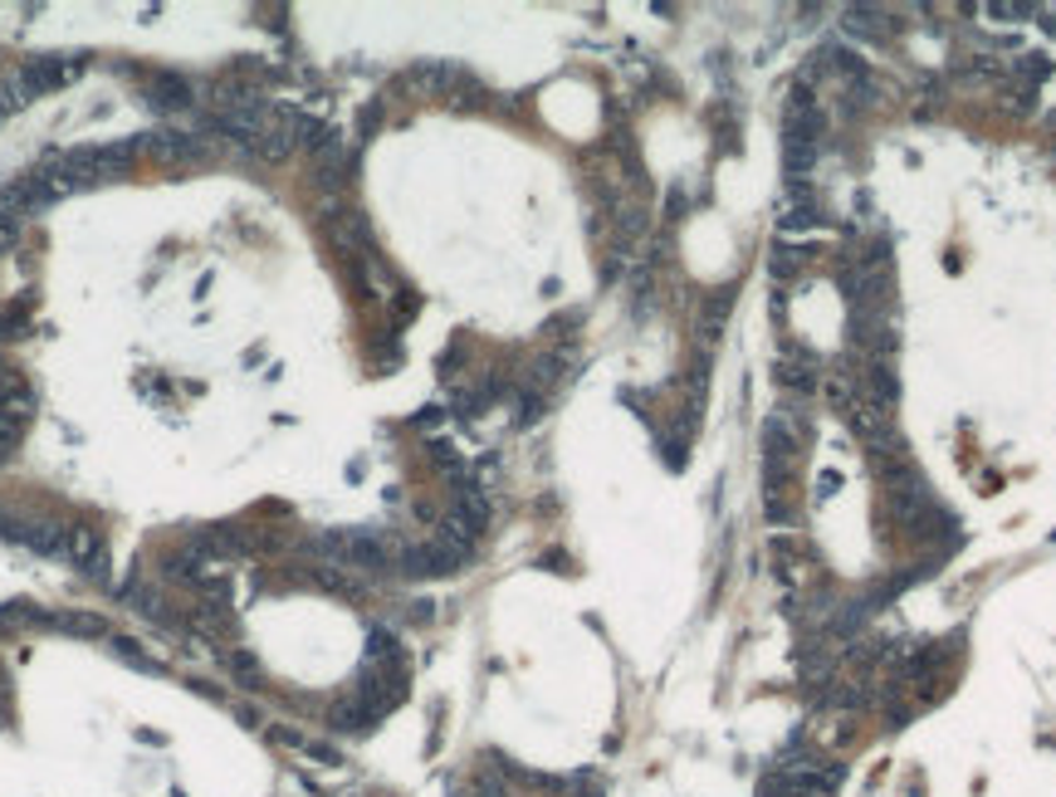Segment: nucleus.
<instances>
[{"label": "nucleus", "mask_w": 1056, "mask_h": 797, "mask_svg": "<svg viewBox=\"0 0 1056 797\" xmlns=\"http://www.w3.org/2000/svg\"><path fill=\"white\" fill-rule=\"evenodd\" d=\"M64 558L74 562V568H84V578L108 582V543H103V533H98L93 523H74V529H68Z\"/></svg>", "instance_id": "nucleus-4"}, {"label": "nucleus", "mask_w": 1056, "mask_h": 797, "mask_svg": "<svg viewBox=\"0 0 1056 797\" xmlns=\"http://www.w3.org/2000/svg\"><path fill=\"white\" fill-rule=\"evenodd\" d=\"M15 539L25 543V548L45 553V558H64L68 548V523H54V519H39V523H20Z\"/></svg>", "instance_id": "nucleus-6"}, {"label": "nucleus", "mask_w": 1056, "mask_h": 797, "mask_svg": "<svg viewBox=\"0 0 1056 797\" xmlns=\"http://www.w3.org/2000/svg\"><path fill=\"white\" fill-rule=\"evenodd\" d=\"M25 333H29L25 304H0V343H20Z\"/></svg>", "instance_id": "nucleus-9"}, {"label": "nucleus", "mask_w": 1056, "mask_h": 797, "mask_svg": "<svg viewBox=\"0 0 1056 797\" xmlns=\"http://www.w3.org/2000/svg\"><path fill=\"white\" fill-rule=\"evenodd\" d=\"M221 660H225V675H235V680H240L244 690H260V685H264V670H260V660H254L250 650L230 646V650H225Z\"/></svg>", "instance_id": "nucleus-8"}, {"label": "nucleus", "mask_w": 1056, "mask_h": 797, "mask_svg": "<svg viewBox=\"0 0 1056 797\" xmlns=\"http://www.w3.org/2000/svg\"><path fill=\"white\" fill-rule=\"evenodd\" d=\"M20 435H25V421H15V416L0 412V460H5V455L20 445Z\"/></svg>", "instance_id": "nucleus-10"}, {"label": "nucleus", "mask_w": 1056, "mask_h": 797, "mask_svg": "<svg viewBox=\"0 0 1056 797\" xmlns=\"http://www.w3.org/2000/svg\"><path fill=\"white\" fill-rule=\"evenodd\" d=\"M113 650H117V656L127 660V666H137V670H156V660H152V656H142V650H137V641H127V636H113Z\"/></svg>", "instance_id": "nucleus-11"}, {"label": "nucleus", "mask_w": 1056, "mask_h": 797, "mask_svg": "<svg viewBox=\"0 0 1056 797\" xmlns=\"http://www.w3.org/2000/svg\"><path fill=\"white\" fill-rule=\"evenodd\" d=\"M20 103H25V93H20V84H15V79H5V84H0V118H10V113H15Z\"/></svg>", "instance_id": "nucleus-12"}, {"label": "nucleus", "mask_w": 1056, "mask_h": 797, "mask_svg": "<svg viewBox=\"0 0 1056 797\" xmlns=\"http://www.w3.org/2000/svg\"><path fill=\"white\" fill-rule=\"evenodd\" d=\"M191 99H196V84L186 79V74L152 69L142 79V103L152 113H181V109H191Z\"/></svg>", "instance_id": "nucleus-3"}, {"label": "nucleus", "mask_w": 1056, "mask_h": 797, "mask_svg": "<svg viewBox=\"0 0 1056 797\" xmlns=\"http://www.w3.org/2000/svg\"><path fill=\"white\" fill-rule=\"evenodd\" d=\"M469 553L450 548V543L430 539V543H416V548H397V558H391V568L401 572V578H450V572L465 562Z\"/></svg>", "instance_id": "nucleus-1"}, {"label": "nucleus", "mask_w": 1056, "mask_h": 797, "mask_svg": "<svg viewBox=\"0 0 1056 797\" xmlns=\"http://www.w3.org/2000/svg\"><path fill=\"white\" fill-rule=\"evenodd\" d=\"M778 382H782V387H792V392H817V387H821V367H817V357H812L807 347H792V353H782V363H778Z\"/></svg>", "instance_id": "nucleus-5"}, {"label": "nucleus", "mask_w": 1056, "mask_h": 797, "mask_svg": "<svg viewBox=\"0 0 1056 797\" xmlns=\"http://www.w3.org/2000/svg\"><path fill=\"white\" fill-rule=\"evenodd\" d=\"M78 69H84V54H35V60H25V69H20V93H49V89H64L68 79H78Z\"/></svg>", "instance_id": "nucleus-2"}, {"label": "nucleus", "mask_w": 1056, "mask_h": 797, "mask_svg": "<svg viewBox=\"0 0 1056 797\" xmlns=\"http://www.w3.org/2000/svg\"><path fill=\"white\" fill-rule=\"evenodd\" d=\"M45 627L68 631V636H113L98 611H45Z\"/></svg>", "instance_id": "nucleus-7"}]
</instances>
